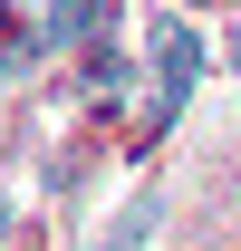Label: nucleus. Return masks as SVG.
Listing matches in <instances>:
<instances>
[{"mask_svg":"<svg viewBox=\"0 0 241 251\" xmlns=\"http://www.w3.org/2000/svg\"><path fill=\"white\" fill-rule=\"evenodd\" d=\"M0 232H10V193H0Z\"/></svg>","mask_w":241,"mask_h":251,"instance_id":"nucleus-5","label":"nucleus"},{"mask_svg":"<svg viewBox=\"0 0 241 251\" xmlns=\"http://www.w3.org/2000/svg\"><path fill=\"white\" fill-rule=\"evenodd\" d=\"M106 10H116V0H48V10H39V39H48V49H87V39L106 29Z\"/></svg>","mask_w":241,"mask_h":251,"instance_id":"nucleus-2","label":"nucleus"},{"mask_svg":"<svg viewBox=\"0 0 241 251\" xmlns=\"http://www.w3.org/2000/svg\"><path fill=\"white\" fill-rule=\"evenodd\" d=\"M145 232H154V203H145V193H135V203H125V213H116V232H106V242L125 251V242H145Z\"/></svg>","mask_w":241,"mask_h":251,"instance_id":"nucleus-3","label":"nucleus"},{"mask_svg":"<svg viewBox=\"0 0 241 251\" xmlns=\"http://www.w3.org/2000/svg\"><path fill=\"white\" fill-rule=\"evenodd\" d=\"M0 68H29V39L10 29V20H0Z\"/></svg>","mask_w":241,"mask_h":251,"instance_id":"nucleus-4","label":"nucleus"},{"mask_svg":"<svg viewBox=\"0 0 241 251\" xmlns=\"http://www.w3.org/2000/svg\"><path fill=\"white\" fill-rule=\"evenodd\" d=\"M154 135L183 116V97H193V77H203V39L183 29V20H154Z\"/></svg>","mask_w":241,"mask_h":251,"instance_id":"nucleus-1","label":"nucleus"}]
</instances>
